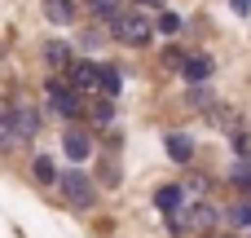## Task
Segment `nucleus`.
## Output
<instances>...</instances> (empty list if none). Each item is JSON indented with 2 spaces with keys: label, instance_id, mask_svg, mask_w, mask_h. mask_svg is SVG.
<instances>
[{
  "label": "nucleus",
  "instance_id": "f257e3e1",
  "mask_svg": "<svg viewBox=\"0 0 251 238\" xmlns=\"http://www.w3.org/2000/svg\"><path fill=\"white\" fill-rule=\"evenodd\" d=\"M57 190H62V199H66L75 212H84V208H93V203H97V185H93L79 168L62 172V177H57Z\"/></svg>",
  "mask_w": 251,
  "mask_h": 238
},
{
  "label": "nucleus",
  "instance_id": "f03ea898",
  "mask_svg": "<svg viewBox=\"0 0 251 238\" xmlns=\"http://www.w3.org/2000/svg\"><path fill=\"white\" fill-rule=\"evenodd\" d=\"M110 35H115V40H124V44H150L154 22H150L146 13H119V18L110 22Z\"/></svg>",
  "mask_w": 251,
  "mask_h": 238
},
{
  "label": "nucleus",
  "instance_id": "7ed1b4c3",
  "mask_svg": "<svg viewBox=\"0 0 251 238\" xmlns=\"http://www.w3.org/2000/svg\"><path fill=\"white\" fill-rule=\"evenodd\" d=\"M44 93H49V102H53V110H57L62 119H79V115H84V97H79L75 88H66V79L49 75V79H44Z\"/></svg>",
  "mask_w": 251,
  "mask_h": 238
},
{
  "label": "nucleus",
  "instance_id": "20e7f679",
  "mask_svg": "<svg viewBox=\"0 0 251 238\" xmlns=\"http://www.w3.org/2000/svg\"><path fill=\"white\" fill-rule=\"evenodd\" d=\"M62 155H66L75 168L88 163V159H93V137H88L84 128H66V132H62Z\"/></svg>",
  "mask_w": 251,
  "mask_h": 238
},
{
  "label": "nucleus",
  "instance_id": "39448f33",
  "mask_svg": "<svg viewBox=\"0 0 251 238\" xmlns=\"http://www.w3.org/2000/svg\"><path fill=\"white\" fill-rule=\"evenodd\" d=\"M40 110H31V106H22V110H13L9 115V132H13V146H22V141H31L35 132H40Z\"/></svg>",
  "mask_w": 251,
  "mask_h": 238
},
{
  "label": "nucleus",
  "instance_id": "423d86ee",
  "mask_svg": "<svg viewBox=\"0 0 251 238\" xmlns=\"http://www.w3.org/2000/svg\"><path fill=\"white\" fill-rule=\"evenodd\" d=\"M154 208H159L163 216H172V212H185V208H190V199H185V185H172V181H168V185H159V190H154Z\"/></svg>",
  "mask_w": 251,
  "mask_h": 238
},
{
  "label": "nucleus",
  "instance_id": "0eeeda50",
  "mask_svg": "<svg viewBox=\"0 0 251 238\" xmlns=\"http://www.w3.org/2000/svg\"><path fill=\"white\" fill-rule=\"evenodd\" d=\"M212 71H216V62H212L207 53H190L185 66H181V79H185V84H207Z\"/></svg>",
  "mask_w": 251,
  "mask_h": 238
},
{
  "label": "nucleus",
  "instance_id": "6e6552de",
  "mask_svg": "<svg viewBox=\"0 0 251 238\" xmlns=\"http://www.w3.org/2000/svg\"><path fill=\"white\" fill-rule=\"evenodd\" d=\"M101 84V66L97 62H71V88L75 93H93Z\"/></svg>",
  "mask_w": 251,
  "mask_h": 238
},
{
  "label": "nucleus",
  "instance_id": "1a4fd4ad",
  "mask_svg": "<svg viewBox=\"0 0 251 238\" xmlns=\"http://www.w3.org/2000/svg\"><path fill=\"white\" fill-rule=\"evenodd\" d=\"M40 57H44L53 71H71V62H75L71 44H62V40H44V44H40Z\"/></svg>",
  "mask_w": 251,
  "mask_h": 238
},
{
  "label": "nucleus",
  "instance_id": "9d476101",
  "mask_svg": "<svg viewBox=\"0 0 251 238\" xmlns=\"http://www.w3.org/2000/svg\"><path fill=\"white\" fill-rule=\"evenodd\" d=\"M163 150H168L172 163H190V159H194V137H190V132H168V137H163Z\"/></svg>",
  "mask_w": 251,
  "mask_h": 238
},
{
  "label": "nucleus",
  "instance_id": "9b49d317",
  "mask_svg": "<svg viewBox=\"0 0 251 238\" xmlns=\"http://www.w3.org/2000/svg\"><path fill=\"white\" fill-rule=\"evenodd\" d=\"M31 177H35L40 185H57V177H62V172L53 168V155H44V150H40V155H31Z\"/></svg>",
  "mask_w": 251,
  "mask_h": 238
},
{
  "label": "nucleus",
  "instance_id": "f8f14e48",
  "mask_svg": "<svg viewBox=\"0 0 251 238\" xmlns=\"http://www.w3.org/2000/svg\"><path fill=\"white\" fill-rule=\"evenodd\" d=\"M44 18L53 26H71L75 22V0H44Z\"/></svg>",
  "mask_w": 251,
  "mask_h": 238
},
{
  "label": "nucleus",
  "instance_id": "ddd939ff",
  "mask_svg": "<svg viewBox=\"0 0 251 238\" xmlns=\"http://www.w3.org/2000/svg\"><path fill=\"white\" fill-rule=\"evenodd\" d=\"M185 106H194V110H216V93H212V84H190V93H185Z\"/></svg>",
  "mask_w": 251,
  "mask_h": 238
},
{
  "label": "nucleus",
  "instance_id": "4468645a",
  "mask_svg": "<svg viewBox=\"0 0 251 238\" xmlns=\"http://www.w3.org/2000/svg\"><path fill=\"white\" fill-rule=\"evenodd\" d=\"M101 93H106V102H115L119 97V88H124V75H119V66H101V84H97Z\"/></svg>",
  "mask_w": 251,
  "mask_h": 238
},
{
  "label": "nucleus",
  "instance_id": "2eb2a0df",
  "mask_svg": "<svg viewBox=\"0 0 251 238\" xmlns=\"http://www.w3.org/2000/svg\"><path fill=\"white\" fill-rule=\"evenodd\" d=\"M225 225H234V230H251V199L234 203V208L225 212Z\"/></svg>",
  "mask_w": 251,
  "mask_h": 238
},
{
  "label": "nucleus",
  "instance_id": "dca6fc26",
  "mask_svg": "<svg viewBox=\"0 0 251 238\" xmlns=\"http://www.w3.org/2000/svg\"><path fill=\"white\" fill-rule=\"evenodd\" d=\"M212 225H216V208H207V203L190 208V230H212Z\"/></svg>",
  "mask_w": 251,
  "mask_h": 238
},
{
  "label": "nucleus",
  "instance_id": "f3484780",
  "mask_svg": "<svg viewBox=\"0 0 251 238\" xmlns=\"http://www.w3.org/2000/svg\"><path fill=\"white\" fill-rule=\"evenodd\" d=\"M229 181H234L243 194H251V159H238V163L229 168Z\"/></svg>",
  "mask_w": 251,
  "mask_h": 238
},
{
  "label": "nucleus",
  "instance_id": "a211bd4d",
  "mask_svg": "<svg viewBox=\"0 0 251 238\" xmlns=\"http://www.w3.org/2000/svg\"><path fill=\"white\" fill-rule=\"evenodd\" d=\"M88 119H93V128H110V119H115V102H97V106H88Z\"/></svg>",
  "mask_w": 251,
  "mask_h": 238
},
{
  "label": "nucleus",
  "instance_id": "6ab92c4d",
  "mask_svg": "<svg viewBox=\"0 0 251 238\" xmlns=\"http://www.w3.org/2000/svg\"><path fill=\"white\" fill-rule=\"evenodd\" d=\"M84 4H88V9H93L101 22H115V18L124 13V9H119V0H84Z\"/></svg>",
  "mask_w": 251,
  "mask_h": 238
},
{
  "label": "nucleus",
  "instance_id": "aec40b11",
  "mask_svg": "<svg viewBox=\"0 0 251 238\" xmlns=\"http://www.w3.org/2000/svg\"><path fill=\"white\" fill-rule=\"evenodd\" d=\"M185 57H190V53H185L181 44H168L159 62H163V71H181V66H185Z\"/></svg>",
  "mask_w": 251,
  "mask_h": 238
},
{
  "label": "nucleus",
  "instance_id": "412c9836",
  "mask_svg": "<svg viewBox=\"0 0 251 238\" xmlns=\"http://www.w3.org/2000/svg\"><path fill=\"white\" fill-rule=\"evenodd\" d=\"M168 234H172V238L194 234V230H190V208H185V212H172V216H168Z\"/></svg>",
  "mask_w": 251,
  "mask_h": 238
},
{
  "label": "nucleus",
  "instance_id": "4be33fe9",
  "mask_svg": "<svg viewBox=\"0 0 251 238\" xmlns=\"http://www.w3.org/2000/svg\"><path fill=\"white\" fill-rule=\"evenodd\" d=\"M207 190H212V181H207V177H190V181H185V199H203Z\"/></svg>",
  "mask_w": 251,
  "mask_h": 238
},
{
  "label": "nucleus",
  "instance_id": "5701e85b",
  "mask_svg": "<svg viewBox=\"0 0 251 238\" xmlns=\"http://www.w3.org/2000/svg\"><path fill=\"white\" fill-rule=\"evenodd\" d=\"M159 31L163 35H176L181 31V13H159Z\"/></svg>",
  "mask_w": 251,
  "mask_h": 238
},
{
  "label": "nucleus",
  "instance_id": "b1692460",
  "mask_svg": "<svg viewBox=\"0 0 251 238\" xmlns=\"http://www.w3.org/2000/svg\"><path fill=\"white\" fill-rule=\"evenodd\" d=\"M13 146V132H9V115H0V150Z\"/></svg>",
  "mask_w": 251,
  "mask_h": 238
},
{
  "label": "nucleus",
  "instance_id": "393cba45",
  "mask_svg": "<svg viewBox=\"0 0 251 238\" xmlns=\"http://www.w3.org/2000/svg\"><path fill=\"white\" fill-rule=\"evenodd\" d=\"M229 9H234V13H243V18H247V13H251V0H229Z\"/></svg>",
  "mask_w": 251,
  "mask_h": 238
},
{
  "label": "nucleus",
  "instance_id": "a878e982",
  "mask_svg": "<svg viewBox=\"0 0 251 238\" xmlns=\"http://www.w3.org/2000/svg\"><path fill=\"white\" fill-rule=\"evenodd\" d=\"M137 4H141V9H146V4H150V9H159V4H163V0H137Z\"/></svg>",
  "mask_w": 251,
  "mask_h": 238
},
{
  "label": "nucleus",
  "instance_id": "bb28decb",
  "mask_svg": "<svg viewBox=\"0 0 251 238\" xmlns=\"http://www.w3.org/2000/svg\"><path fill=\"white\" fill-rule=\"evenodd\" d=\"M229 238H234V234H229Z\"/></svg>",
  "mask_w": 251,
  "mask_h": 238
}]
</instances>
